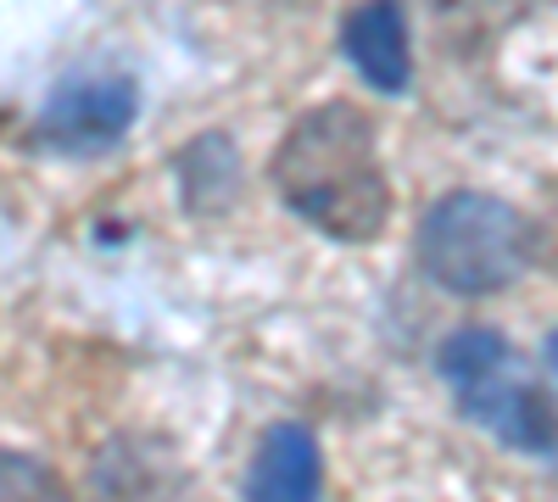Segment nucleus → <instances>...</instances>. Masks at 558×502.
Segmentation results:
<instances>
[{
  "label": "nucleus",
  "instance_id": "f257e3e1",
  "mask_svg": "<svg viewBox=\"0 0 558 502\" xmlns=\"http://www.w3.org/2000/svg\"><path fill=\"white\" fill-rule=\"evenodd\" d=\"M274 191L330 241H375L391 218V185L375 151V123L352 101H324L302 112L274 151Z\"/></svg>",
  "mask_w": 558,
  "mask_h": 502
},
{
  "label": "nucleus",
  "instance_id": "20e7f679",
  "mask_svg": "<svg viewBox=\"0 0 558 502\" xmlns=\"http://www.w3.org/2000/svg\"><path fill=\"white\" fill-rule=\"evenodd\" d=\"M140 112V89L123 73H96V78H62L51 101L39 112V146L89 157L123 140V128Z\"/></svg>",
  "mask_w": 558,
  "mask_h": 502
},
{
  "label": "nucleus",
  "instance_id": "423d86ee",
  "mask_svg": "<svg viewBox=\"0 0 558 502\" xmlns=\"http://www.w3.org/2000/svg\"><path fill=\"white\" fill-rule=\"evenodd\" d=\"M341 45H347V62L363 73V84H375L380 96H402L408 89L413 57H408L402 0H357L341 23Z\"/></svg>",
  "mask_w": 558,
  "mask_h": 502
},
{
  "label": "nucleus",
  "instance_id": "f03ea898",
  "mask_svg": "<svg viewBox=\"0 0 558 502\" xmlns=\"http://www.w3.org/2000/svg\"><path fill=\"white\" fill-rule=\"evenodd\" d=\"M441 380L452 385L463 419L520 452H558V414L547 407L542 385L525 375L520 352L497 330H452L441 341Z\"/></svg>",
  "mask_w": 558,
  "mask_h": 502
},
{
  "label": "nucleus",
  "instance_id": "7ed1b4c3",
  "mask_svg": "<svg viewBox=\"0 0 558 502\" xmlns=\"http://www.w3.org/2000/svg\"><path fill=\"white\" fill-rule=\"evenodd\" d=\"M525 257H531L525 218L481 191L441 196L418 223V262L452 296H492L514 285Z\"/></svg>",
  "mask_w": 558,
  "mask_h": 502
},
{
  "label": "nucleus",
  "instance_id": "39448f33",
  "mask_svg": "<svg viewBox=\"0 0 558 502\" xmlns=\"http://www.w3.org/2000/svg\"><path fill=\"white\" fill-rule=\"evenodd\" d=\"M89 497L96 502H179L184 497V464L157 436H112L89 469Z\"/></svg>",
  "mask_w": 558,
  "mask_h": 502
},
{
  "label": "nucleus",
  "instance_id": "1a4fd4ad",
  "mask_svg": "<svg viewBox=\"0 0 558 502\" xmlns=\"http://www.w3.org/2000/svg\"><path fill=\"white\" fill-rule=\"evenodd\" d=\"M547 369H553V375H558V335H553V341H547Z\"/></svg>",
  "mask_w": 558,
  "mask_h": 502
},
{
  "label": "nucleus",
  "instance_id": "0eeeda50",
  "mask_svg": "<svg viewBox=\"0 0 558 502\" xmlns=\"http://www.w3.org/2000/svg\"><path fill=\"white\" fill-rule=\"evenodd\" d=\"M318 441L307 425H274L252 458L246 502H318Z\"/></svg>",
  "mask_w": 558,
  "mask_h": 502
},
{
  "label": "nucleus",
  "instance_id": "6e6552de",
  "mask_svg": "<svg viewBox=\"0 0 558 502\" xmlns=\"http://www.w3.org/2000/svg\"><path fill=\"white\" fill-rule=\"evenodd\" d=\"M0 502H73L62 475L28 452H0Z\"/></svg>",
  "mask_w": 558,
  "mask_h": 502
}]
</instances>
